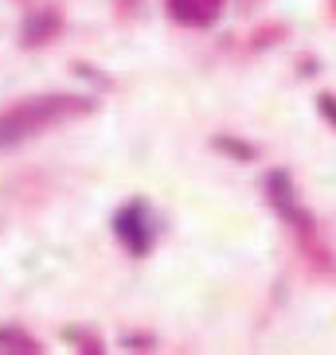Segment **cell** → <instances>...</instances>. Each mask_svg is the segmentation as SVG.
I'll use <instances>...</instances> for the list:
<instances>
[{
    "instance_id": "cell-1",
    "label": "cell",
    "mask_w": 336,
    "mask_h": 355,
    "mask_svg": "<svg viewBox=\"0 0 336 355\" xmlns=\"http://www.w3.org/2000/svg\"><path fill=\"white\" fill-rule=\"evenodd\" d=\"M78 110L83 105L74 98H32V102L16 105V110H8L0 117V145H16V141L40 133V129L55 125V121H63V117L78 114Z\"/></svg>"
},
{
    "instance_id": "cell-2",
    "label": "cell",
    "mask_w": 336,
    "mask_h": 355,
    "mask_svg": "<svg viewBox=\"0 0 336 355\" xmlns=\"http://www.w3.org/2000/svg\"><path fill=\"white\" fill-rule=\"evenodd\" d=\"M266 191H270L274 199V207L282 211V219H289V227H294V234L301 239V250L309 254V258L317 261V266H333L328 261V250H325V242H321V234H317L313 219L305 215L301 207H297V199H294V184H289V176L285 172H278V176H270V184H266Z\"/></svg>"
},
{
    "instance_id": "cell-3",
    "label": "cell",
    "mask_w": 336,
    "mask_h": 355,
    "mask_svg": "<svg viewBox=\"0 0 336 355\" xmlns=\"http://www.w3.org/2000/svg\"><path fill=\"white\" fill-rule=\"evenodd\" d=\"M168 12L184 28H208V24L219 20L223 0H168Z\"/></svg>"
},
{
    "instance_id": "cell-4",
    "label": "cell",
    "mask_w": 336,
    "mask_h": 355,
    "mask_svg": "<svg viewBox=\"0 0 336 355\" xmlns=\"http://www.w3.org/2000/svg\"><path fill=\"white\" fill-rule=\"evenodd\" d=\"M145 207H126L121 215H117V223H114V230H117V239L126 242L133 254H145L149 250V227H145Z\"/></svg>"
}]
</instances>
